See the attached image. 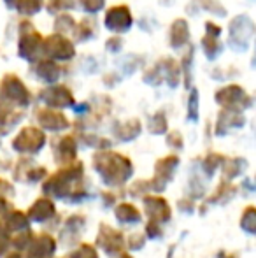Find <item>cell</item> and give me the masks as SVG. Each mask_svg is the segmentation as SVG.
<instances>
[{
  "label": "cell",
  "mask_w": 256,
  "mask_h": 258,
  "mask_svg": "<svg viewBox=\"0 0 256 258\" xmlns=\"http://www.w3.org/2000/svg\"><path fill=\"white\" fill-rule=\"evenodd\" d=\"M0 102L7 105H27L30 102V93L18 76L7 74L2 81V92H0Z\"/></svg>",
  "instance_id": "1"
},
{
  "label": "cell",
  "mask_w": 256,
  "mask_h": 258,
  "mask_svg": "<svg viewBox=\"0 0 256 258\" xmlns=\"http://www.w3.org/2000/svg\"><path fill=\"white\" fill-rule=\"evenodd\" d=\"M254 25L247 16H237L230 23V48L235 51H244L249 44V39L253 37Z\"/></svg>",
  "instance_id": "2"
},
{
  "label": "cell",
  "mask_w": 256,
  "mask_h": 258,
  "mask_svg": "<svg viewBox=\"0 0 256 258\" xmlns=\"http://www.w3.org/2000/svg\"><path fill=\"white\" fill-rule=\"evenodd\" d=\"M42 53L49 58V60H70L75 54L74 44H72L68 39H65L62 34H55L49 35L46 41H42L41 46Z\"/></svg>",
  "instance_id": "3"
},
{
  "label": "cell",
  "mask_w": 256,
  "mask_h": 258,
  "mask_svg": "<svg viewBox=\"0 0 256 258\" xmlns=\"http://www.w3.org/2000/svg\"><path fill=\"white\" fill-rule=\"evenodd\" d=\"M21 39H20V56L25 60H35L42 46V37L41 34L34 30L30 23H21Z\"/></svg>",
  "instance_id": "4"
},
{
  "label": "cell",
  "mask_w": 256,
  "mask_h": 258,
  "mask_svg": "<svg viewBox=\"0 0 256 258\" xmlns=\"http://www.w3.org/2000/svg\"><path fill=\"white\" fill-rule=\"evenodd\" d=\"M216 100L221 105H225L226 109H232V111L246 109L251 104V99L246 95V92L237 85H230L226 88L219 90L218 95H216Z\"/></svg>",
  "instance_id": "5"
},
{
  "label": "cell",
  "mask_w": 256,
  "mask_h": 258,
  "mask_svg": "<svg viewBox=\"0 0 256 258\" xmlns=\"http://www.w3.org/2000/svg\"><path fill=\"white\" fill-rule=\"evenodd\" d=\"M106 27L111 32H116V34L127 32L132 27V13H130L128 7L127 6L111 7L106 14Z\"/></svg>",
  "instance_id": "6"
},
{
  "label": "cell",
  "mask_w": 256,
  "mask_h": 258,
  "mask_svg": "<svg viewBox=\"0 0 256 258\" xmlns=\"http://www.w3.org/2000/svg\"><path fill=\"white\" fill-rule=\"evenodd\" d=\"M44 143L42 132L35 128H25L14 141V148L20 151H37Z\"/></svg>",
  "instance_id": "7"
},
{
  "label": "cell",
  "mask_w": 256,
  "mask_h": 258,
  "mask_svg": "<svg viewBox=\"0 0 256 258\" xmlns=\"http://www.w3.org/2000/svg\"><path fill=\"white\" fill-rule=\"evenodd\" d=\"M42 97H44V102H48L53 107H67V105H72V102H74L70 90L65 88V86H51L42 93Z\"/></svg>",
  "instance_id": "8"
},
{
  "label": "cell",
  "mask_w": 256,
  "mask_h": 258,
  "mask_svg": "<svg viewBox=\"0 0 256 258\" xmlns=\"http://www.w3.org/2000/svg\"><path fill=\"white\" fill-rule=\"evenodd\" d=\"M190 39L188 23L185 20H176L170 27V46L172 48H181Z\"/></svg>",
  "instance_id": "9"
},
{
  "label": "cell",
  "mask_w": 256,
  "mask_h": 258,
  "mask_svg": "<svg viewBox=\"0 0 256 258\" xmlns=\"http://www.w3.org/2000/svg\"><path fill=\"white\" fill-rule=\"evenodd\" d=\"M39 121L48 130H62L67 126L65 116L56 111H41L39 112Z\"/></svg>",
  "instance_id": "10"
},
{
  "label": "cell",
  "mask_w": 256,
  "mask_h": 258,
  "mask_svg": "<svg viewBox=\"0 0 256 258\" xmlns=\"http://www.w3.org/2000/svg\"><path fill=\"white\" fill-rule=\"evenodd\" d=\"M158 71H160L161 78L167 79V83L172 86V88H176L179 83V67L178 63H176L174 60H161L160 63H156Z\"/></svg>",
  "instance_id": "11"
},
{
  "label": "cell",
  "mask_w": 256,
  "mask_h": 258,
  "mask_svg": "<svg viewBox=\"0 0 256 258\" xmlns=\"http://www.w3.org/2000/svg\"><path fill=\"white\" fill-rule=\"evenodd\" d=\"M37 74L41 79L48 83H53L60 78V67L55 63V60H42L37 65Z\"/></svg>",
  "instance_id": "12"
},
{
  "label": "cell",
  "mask_w": 256,
  "mask_h": 258,
  "mask_svg": "<svg viewBox=\"0 0 256 258\" xmlns=\"http://www.w3.org/2000/svg\"><path fill=\"white\" fill-rule=\"evenodd\" d=\"M202 49H204V53L207 54L209 60H214V58L219 54V51H221V44L218 42V35L205 34L204 41H202Z\"/></svg>",
  "instance_id": "13"
},
{
  "label": "cell",
  "mask_w": 256,
  "mask_h": 258,
  "mask_svg": "<svg viewBox=\"0 0 256 258\" xmlns=\"http://www.w3.org/2000/svg\"><path fill=\"white\" fill-rule=\"evenodd\" d=\"M14 6L21 14H35L42 6V0H14Z\"/></svg>",
  "instance_id": "14"
},
{
  "label": "cell",
  "mask_w": 256,
  "mask_h": 258,
  "mask_svg": "<svg viewBox=\"0 0 256 258\" xmlns=\"http://www.w3.org/2000/svg\"><path fill=\"white\" fill-rule=\"evenodd\" d=\"M55 28L60 32V34H74L75 30V23L68 14H62V16L56 20Z\"/></svg>",
  "instance_id": "15"
},
{
  "label": "cell",
  "mask_w": 256,
  "mask_h": 258,
  "mask_svg": "<svg viewBox=\"0 0 256 258\" xmlns=\"http://www.w3.org/2000/svg\"><path fill=\"white\" fill-rule=\"evenodd\" d=\"M193 4H197L200 9H207V11H211V13L218 14V16H225L226 14L225 7L216 2V0H195Z\"/></svg>",
  "instance_id": "16"
},
{
  "label": "cell",
  "mask_w": 256,
  "mask_h": 258,
  "mask_svg": "<svg viewBox=\"0 0 256 258\" xmlns=\"http://www.w3.org/2000/svg\"><path fill=\"white\" fill-rule=\"evenodd\" d=\"M68 7H74V2L72 0H49L48 9L51 13H58L62 9H68Z\"/></svg>",
  "instance_id": "17"
},
{
  "label": "cell",
  "mask_w": 256,
  "mask_h": 258,
  "mask_svg": "<svg viewBox=\"0 0 256 258\" xmlns=\"http://www.w3.org/2000/svg\"><path fill=\"white\" fill-rule=\"evenodd\" d=\"M82 7L88 13H99L104 7V0H82Z\"/></svg>",
  "instance_id": "18"
},
{
  "label": "cell",
  "mask_w": 256,
  "mask_h": 258,
  "mask_svg": "<svg viewBox=\"0 0 256 258\" xmlns=\"http://www.w3.org/2000/svg\"><path fill=\"white\" fill-rule=\"evenodd\" d=\"M197 97H198L197 90H193L192 97H190V116H192L193 119L197 118Z\"/></svg>",
  "instance_id": "19"
},
{
  "label": "cell",
  "mask_w": 256,
  "mask_h": 258,
  "mask_svg": "<svg viewBox=\"0 0 256 258\" xmlns=\"http://www.w3.org/2000/svg\"><path fill=\"white\" fill-rule=\"evenodd\" d=\"M107 48H109L111 51H120V49H121V41H120V39H111V41L107 42Z\"/></svg>",
  "instance_id": "20"
}]
</instances>
